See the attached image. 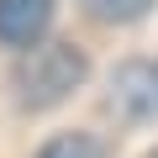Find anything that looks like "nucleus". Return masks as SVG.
Segmentation results:
<instances>
[{
    "label": "nucleus",
    "instance_id": "obj_6",
    "mask_svg": "<svg viewBox=\"0 0 158 158\" xmlns=\"http://www.w3.org/2000/svg\"><path fill=\"white\" fill-rule=\"evenodd\" d=\"M148 158H158V153H148Z\"/></svg>",
    "mask_w": 158,
    "mask_h": 158
},
{
    "label": "nucleus",
    "instance_id": "obj_2",
    "mask_svg": "<svg viewBox=\"0 0 158 158\" xmlns=\"http://www.w3.org/2000/svg\"><path fill=\"white\" fill-rule=\"evenodd\" d=\"M111 106H116L127 121H148V116H158V63H148V58H127V63L111 74Z\"/></svg>",
    "mask_w": 158,
    "mask_h": 158
},
{
    "label": "nucleus",
    "instance_id": "obj_4",
    "mask_svg": "<svg viewBox=\"0 0 158 158\" xmlns=\"http://www.w3.org/2000/svg\"><path fill=\"white\" fill-rule=\"evenodd\" d=\"M37 158H106V148H100L90 132H63V137H53Z\"/></svg>",
    "mask_w": 158,
    "mask_h": 158
},
{
    "label": "nucleus",
    "instance_id": "obj_5",
    "mask_svg": "<svg viewBox=\"0 0 158 158\" xmlns=\"http://www.w3.org/2000/svg\"><path fill=\"white\" fill-rule=\"evenodd\" d=\"M95 21H111V27H121V21H137V16H148V6L153 0H79Z\"/></svg>",
    "mask_w": 158,
    "mask_h": 158
},
{
    "label": "nucleus",
    "instance_id": "obj_1",
    "mask_svg": "<svg viewBox=\"0 0 158 158\" xmlns=\"http://www.w3.org/2000/svg\"><path fill=\"white\" fill-rule=\"evenodd\" d=\"M85 74H90V58L79 53L74 42H58L53 37V42H37V48H27L16 58L11 90H16V100L27 111H48V106L69 100L79 85H85Z\"/></svg>",
    "mask_w": 158,
    "mask_h": 158
},
{
    "label": "nucleus",
    "instance_id": "obj_3",
    "mask_svg": "<svg viewBox=\"0 0 158 158\" xmlns=\"http://www.w3.org/2000/svg\"><path fill=\"white\" fill-rule=\"evenodd\" d=\"M53 27V0H0V48H37Z\"/></svg>",
    "mask_w": 158,
    "mask_h": 158
}]
</instances>
